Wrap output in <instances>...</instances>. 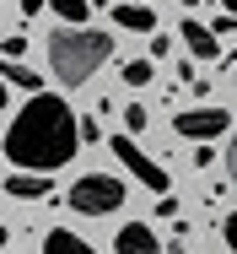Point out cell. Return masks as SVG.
<instances>
[{
    "label": "cell",
    "instance_id": "obj_1",
    "mask_svg": "<svg viewBox=\"0 0 237 254\" xmlns=\"http://www.w3.org/2000/svg\"><path fill=\"white\" fill-rule=\"evenodd\" d=\"M81 146V119L70 114V103L44 92L33 98L5 130V157L22 168V173H48V168H65Z\"/></svg>",
    "mask_w": 237,
    "mask_h": 254
},
{
    "label": "cell",
    "instance_id": "obj_2",
    "mask_svg": "<svg viewBox=\"0 0 237 254\" xmlns=\"http://www.w3.org/2000/svg\"><path fill=\"white\" fill-rule=\"evenodd\" d=\"M108 54H113V38L97 27H54L48 33V65L65 87H81L92 70L108 65Z\"/></svg>",
    "mask_w": 237,
    "mask_h": 254
},
{
    "label": "cell",
    "instance_id": "obj_3",
    "mask_svg": "<svg viewBox=\"0 0 237 254\" xmlns=\"http://www.w3.org/2000/svg\"><path fill=\"white\" fill-rule=\"evenodd\" d=\"M119 205H124V184L113 173H87L70 184V211H81V216H108Z\"/></svg>",
    "mask_w": 237,
    "mask_h": 254
},
{
    "label": "cell",
    "instance_id": "obj_4",
    "mask_svg": "<svg viewBox=\"0 0 237 254\" xmlns=\"http://www.w3.org/2000/svg\"><path fill=\"white\" fill-rule=\"evenodd\" d=\"M113 157H119V162H124V168H130L135 179H141L145 190H156V195L167 200V184H173V179H167V168H162L156 157H145L141 146L130 141V135H113Z\"/></svg>",
    "mask_w": 237,
    "mask_h": 254
},
{
    "label": "cell",
    "instance_id": "obj_5",
    "mask_svg": "<svg viewBox=\"0 0 237 254\" xmlns=\"http://www.w3.org/2000/svg\"><path fill=\"white\" fill-rule=\"evenodd\" d=\"M227 125H232V114H227V108H189V114H178V119H173V130H178V135H189V141H199V146H205L210 135H221Z\"/></svg>",
    "mask_w": 237,
    "mask_h": 254
},
{
    "label": "cell",
    "instance_id": "obj_6",
    "mask_svg": "<svg viewBox=\"0 0 237 254\" xmlns=\"http://www.w3.org/2000/svg\"><path fill=\"white\" fill-rule=\"evenodd\" d=\"M113 254H162V249H156V233H151L145 222H130V227H119Z\"/></svg>",
    "mask_w": 237,
    "mask_h": 254
},
{
    "label": "cell",
    "instance_id": "obj_7",
    "mask_svg": "<svg viewBox=\"0 0 237 254\" xmlns=\"http://www.w3.org/2000/svg\"><path fill=\"white\" fill-rule=\"evenodd\" d=\"M113 22H119L124 33H151V38H156V11H151V5L124 0V5H113Z\"/></svg>",
    "mask_w": 237,
    "mask_h": 254
},
{
    "label": "cell",
    "instance_id": "obj_8",
    "mask_svg": "<svg viewBox=\"0 0 237 254\" xmlns=\"http://www.w3.org/2000/svg\"><path fill=\"white\" fill-rule=\"evenodd\" d=\"M178 38H184V49L194 54V60H216V33H210V27H205V22H184V27H178Z\"/></svg>",
    "mask_w": 237,
    "mask_h": 254
},
{
    "label": "cell",
    "instance_id": "obj_9",
    "mask_svg": "<svg viewBox=\"0 0 237 254\" xmlns=\"http://www.w3.org/2000/svg\"><path fill=\"white\" fill-rule=\"evenodd\" d=\"M5 190H11L16 200H48V195H54V179H38V173H11V179H5Z\"/></svg>",
    "mask_w": 237,
    "mask_h": 254
},
{
    "label": "cell",
    "instance_id": "obj_10",
    "mask_svg": "<svg viewBox=\"0 0 237 254\" xmlns=\"http://www.w3.org/2000/svg\"><path fill=\"white\" fill-rule=\"evenodd\" d=\"M44 254H97V249L87 244V238H76L70 227H54V233L44 238Z\"/></svg>",
    "mask_w": 237,
    "mask_h": 254
},
{
    "label": "cell",
    "instance_id": "obj_11",
    "mask_svg": "<svg viewBox=\"0 0 237 254\" xmlns=\"http://www.w3.org/2000/svg\"><path fill=\"white\" fill-rule=\"evenodd\" d=\"M0 76H5V81H16V87H27V92H38V98H44V76H38V70H27V65H11V60H5V65H0Z\"/></svg>",
    "mask_w": 237,
    "mask_h": 254
},
{
    "label": "cell",
    "instance_id": "obj_12",
    "mask_svg": "<svg viewBox=\"0 0 237 254\" xmlns=\"http://www.w3.org/2000/svg\"><path fill=\"white\" fill-rule=\"evenodd\" d=\"M54 11H59L70 27H87V16H92V0H54Z\"/></svg>",
    "mask_w": 237,
    "mask_h": 254
},
{
    "label": "cell",
    "instance_id": "obj_13",
    "mask_svg": "<svg viewBox=\"0 0 237 254\" xmlns=\"http://www.w3.org/2000/svg\"><path fill=\"white\" fill-rule=\"evenodd\" d=\"M124 81H130V87H145V81H151V60H130V65H124Z\"/></svg>",
    "mask_w": 237,
    "mask_h": 254
},
{
    "label": "cell",
    "instance_id": "obj_14",
    "mask_svg": "<svg viewBox=\"0 0 237 254\" xmlns=\"http://www.w3.org/2000/svg\"><path fill=\"white\" fill-rule=\"evenodd\" d=\"M130 130H145V108H141V103L124 108V135H130Z\"/></svg>",
    "mask_w": 237,
    "mask_h": 254
},
{
    "label": "cell",
    "instance_id": "obj_15",
    "mask_svg": "<svg viewBox=\"0 0 237 254\" xmlns=\"http://www.w3.org/2000/svg\"><path fill=\"white\" fill-rule=\"evenodd\" d=\"M151 54H156V60H167V54H173V38H167V33H156V38H151Z\"/></svg>",
    "mask_w": 237,
    "mask_h": 254
},
{
    "label": "cell",
    "instance_id": "obj_16",
    "mask_svg": "<svg viewBox=\"0 0 237 254\" xmlns=\"http://www.w3.org/2000/svg\"><path fill=\"white\" fill-rule=\"evenodd\" d=\"M44 5H54V0H22V16H38Z\"/></svg>",
    "mask_w": 237,
    "mask_h": 254
},
{
    "label": "cell",
    "instance_id": "obj_17",
    "mask_svg": "<svg viewBox=\"0 0 237 254\" xmlns=\"http://www.w3.org/2000/svg\"><path fill=\"white\" fill-rule=\"evenodd\" d=\"M227 244H232V254H237V211L227 216Z\"/></svg>",
    "mask_w": 237,
    "mask_h": 254
},
{
    "label": "cell",
    "instance_id": "obj_18",
    "mask_svg": "<svg viewBox=\"0 0 237 254\" xmlns=\"http://www.w3.org/2000/svg\"><path fill=\"white\" fill-rule=\"evenodd\" d=\"M227 168H232V184H237V135H232V146H227Z\"/></svg>",
    "mask_w": 237,
    "mask_h": 254
},
{
    "label": "cell",
    "instance_id": "obj_19",
    "mask_svg": "<svg viewBox=\"0 0 237 254\" xmlns=\"http://www.w3.org/2000/svg\"><path fill=\"white\" fill-rule=\"evenodd\" d=\"M221 5H227V16H237V0H221Z\"/></svg>",
    "mask_w": 237,
    "mask_h": 254
},
{
    "label": "cell",
    "instance_id": "obj_20",
    "mask_svg": "<svg viewBox=\"0 0 237 254\" xmlns=\"http://www.w3.org/2000/svg\"><path fill=\"white\" fill-rule=\"evenodd\" d=\"M178 5H199V0H178Z\"/></svg>",
    "mask_w": 237,
    "mask_h": 254
},
{
    "label": "cell",
    "instance_id": "obj_21",
    "mask_svg": "<svg viewBox=\"0 0 237 254\" xmlns=\"http://www.w3.org/2000/svg\"><path fill=\"white\" fill-rule=\"evenodd\" d=\"M232 81H237V65H232Z\"/></svg>",
    "mask_w": 237,
    "mask_h": 254
},
{
    "label": "cell",
    "instance_id": "obj_22",
    "mask_svg": "<svg viewBox=\"0 0 237 254\" xmlns=\"http://www.w3.org/2000/svg\"><path fill=\"white\" fill-rule=\"evenodd\" d=\"M135 5H145V0H135Z\"/></svg>",
    "mask_w": 237,
    "mask_h": 254
}]
</instances>
